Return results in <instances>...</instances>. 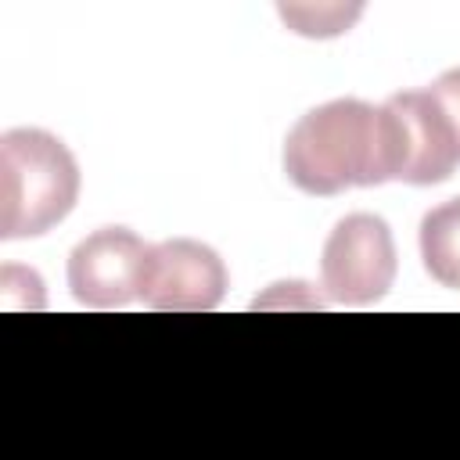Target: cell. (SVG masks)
<instances>
[{
    "mask_svg": "<svg viewBox=\"0 0 460 460\" xmlns=\"http://www.w3.org/2000/svg\"><path fill=\"white\" fill-rule=\"evenodd\" d=\"M151 244L126 226H101L68 255V288L90 309H122L144 291Z\"/></svg>",
    "mask_w": 460,
    "mask_h": 460,
    "instance_id": "obj_4",
    "label": "cell"
},
{
    "mask_svg": "<svg viewBox=\"0 0 460 460\" xmlns=\"http://www.w3.org/2000/svg\"><path fill=\"white\" fill-rule=\"evenodd\" d=\"M399 255L392 230L374 212H352L334 223L320 255V284L331 302L367 305L395 284Z\"/></svg>",
    "mask_w": 460,
    "mask_h": 460,
    "instance_id": "obj_3",
    "label": "cell"
},
{
    "mask_svg": "<svg viewBox=\"0 0 460 460\" xmlns=\"http://www.w3.org/2000/svg\"><path fill=\"white\" fill-rule=\"evenodd\" d=\"M226 295V266L216 248L172 237L151 244V262L144 277L140 302L158 313H205Z\"/></svg>",
    "mask_w": 460,
    "mask_h": 460,
    "instance_id": "obj_5",
    "label": "cell"
},
{
    "mask_svg": "<svg viewBox=\"0 0 460 460\" xmlns=\"http://www.w3.org/2000/svg\"><path fill=\"white\" fill-rule=\"evenodd\" d=\"M420 262L431 280L460 291V198L442 201L420 219Z\"/></svg>",
    "mask_w": 460,
    "mask_h": 460,
    "instance_id": "obj_7",
    "label": "cell"
},
{
    "mask_svg": "<svg viewBox=\"0 0 460 460\" xmlns=\"http://www.w3.org/2000/svg\"><path fill=\"white\" fill-rule=\"evenodd\" d=\"M284 172L302 194L316 198L399 180V140L388 108L359 97L316 104L284 137Z\"/></svg>",
    "mask_w": 460,
    "mask_h": 460,
    "instance_id": "obj_1",
    "label": "cell"
},
{
    "mask_svg": "<svg viewBox=\"0 0 460 460\" xmlns=\"http://www.w3.org/2000/svg\"><path fill=\"white\" fill-rule=\"evenodd\" d=\"M79 198V165L65 140L47 129H7L0 137V237H40L58 226Z\"/></svg>",
    "mask_w": 460,
    "mask_h": 460,
    "instance_id": "obj_2",
    "label": "cell"
},
{
    "mask_svg": "<svg viewBox=\"0 0 460 460\" xmlns=\"http://www.w3.org/2000/svg\"><path fill=\"white\" fill-rule=\"evenodd\" d=\"M428 93H431V101L438 104V111L446 115V122H449V129H453V137H456V147H460V68L442 72V75L428 86Z\"/></svg>",
    "mask_w": 460,
    "mask_h": 460,
    "instance_id": "obj_8",
    "label": "cell"
},
{
    "mask_svg": "<svg viewBox=\"0 0 460 460\" xmlns=\"http://www.w3.org/2000/svg\"><path fill=\"white\" fill-rule=\"evenodd\" d=\"M399 140V183L431 187L460 165L456 137L428 90H402L385 101Z\"/></svg>",
    "mask_w": 460,
    "mask_h": 460,
    "instance_id": "obj_6",
    "label": "cell"
}]
</instances>
